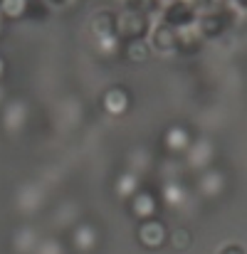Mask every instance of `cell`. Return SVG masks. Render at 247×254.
Wrapping results in <instances>:
<instances>
[{"label":"cell","mask_w":247,"mask_h":254,"mask_svg":"<svg viewBox=\"0 0 247 254\" xmlns=\"http://www.w3.org/2000/svg\"><path fill=\"white\" fill-rule=\"evenodd\" d=\"M151 15L136 10V7H124L116 20H114V27H116V35L121 42L126 40H141V37H149L151 32Z\"/></svg>","instance_id":"1"},{"label":"cell","mask_w":247,"mask_h":254,"mask_svg":"<svg viewBox=\"0 0 247 254\" xmlns=\"http://www.w3.org/2000/svg\"><path fill=\"white\" fill-rule=\"evenodd\" d=\"M230 25H233V17L223 7H205V10H200V15L195 20V27H198V32L203 35L205 42L223 37L230 30Z\"/></svg>","instance_id":"2"},{"label":"cell","mask_w":247,"mask_h":254,"mask_svg":"<svg viewBox=\"0 0 247 254\" xmlns=\"http://www.w3.org/2000/svg\"><path fill=\"white\" fill-rule=\"evenodd\" d=\"M159 210H161L159 190L139 188V190L129 197V212H131V217H134V220H139V222L151 220V217H159Z\"/></svg>","instance_id":"3"},{"label":"cell","mask_w":247,"mask_h":254,"mask_svg":"<svg viewBox=\"0 0 247 254\" xmlns=\"http://www.w3.org/2000/svg\"><path fill=\"white\" fill-rule=\"evenodd\" d=\"M161 20H164L165 25H170V27H188V25H195V20H198V15H200V10L190 2V0H170V2H165L164 7H161Z\"/></svg>","instance_id":"4"},{"label":"cell","mask_w":247,"mask_h":254,"mask_svg":"<svg viewBox=\"0 0 247 254\" xmlns=\"http://www.w3.org/2000/svg\"><path fill=\"white\" fill-rule=\"evenodd\" d=\"M136 242L149 250V252H156L168 245V225L159 217H151V220H144L139 222V230H136Z\"/></svg>","instance_id":"5"},{"label":"cell","mask_w":247,"mask_h":254,"mask_svg":"<svg viewBox=\"0 0 247 254\" xmlns=\"http://www.w3.org/2000/svg\"><path fill=\"white\" fill-rule=\"evenodd\" d=\"M161 143H164L165 153L180 156V153H188L193 148V136H190V131L185 126H170V128H165Z\"/></svg>","instance_id":"6"},{"label":"cell","mask_w":247,"mask_h":254,"mask_svg":"<svg viewBox=\"0 0 247 254\" xmlns=\"http://www.w3.org/2000/svg\"><path fill=\"white\" fill-rule=\"evenodd\" d=\"M175 35L178 30L165 25L164 20L159 25H151V32H149V45L151 50H159V52H175Z\"/></svg>","instance_id":"7"},{"label":"cell","mask_w":247,"mask_h":254,"mask_svg":"<svg viewBox=\"0 0 247 254\" xmlns=\"http://www.w3.org/2000/svg\"><path fill=\"white\" fill-rule=\"evenodd\" d=\"M205 40L203 35L198 32L195 25H188V27H178V35H175V52L180 55H198L203 50Z\"/></svg>","instance_id":"8"},{"label":"cell","mask_w":247,"mask_h":254,"mask_svg":"<svg viewBox=\"0 0 247 254\" xmlns=\"http://www.w3.org/2000/svg\"><path fill=\"white\" fill-rule=\"evenodd\" d=\"M121 57L129 60V62H134V64L146 62V60L151 57V45H149V40L141 37V40H126V42H121Z\"/></svg>","instance_id":"9"},{"label":"cell","mask_w":247,"mask_h":254,"mask_svg":"<svg viewBox=\"0 0 247 254\" xmlns=\"http://www.w3.org/2000/svg\"><path fill=\"white\" fill-rule=\"evenodd\" d=\"M101 104H104V109H106L109 114L119 116V114H126V109L131 106V96L126 94V89L114 86V89H109V91L104 94Z\"/></svg>","instance_id":"10"},{"label":"cell","mask_w":247,"mask_h":254,"mask_svg":"<svg viewBox=\"0 0 247 254\" xmlns=\"http://www.w3.org/2000/svg\"><path fill=\"white\" fill-rule=\"evenodd\" d=\"M94 50L101 60H116V57H121V40H119V35L94 37Z\"/></svg>","instance_id":"11"},{"label":"cell","mask_w":247,"mask_h":254,"mask_svg":"<svg viewBox=\"0 0 247 254\" xmlns=\"http://www.w3.org/2000/svg\"><path fill=\"white\" fill-rule=\"evenodd\" d=\"M99 242V232L91 227V225H80L72 235V245L77 252H91Z\"/></svg>","instance_id":"12"},{"label":"cell","mask_w":247,"mask_h":254,"mask_svg":"<svg viewBox=\"0 0 247 254\" xmlns=\"http://www.w3.org/2000/svg\"><path fill=\"white\" fill-rule=\"evenodd\" d=\"M185 188L180 185V183H165L164 188L159 190V197H161V205L165 207H170V210H175V207H180L183 202H185Z\"/></svg>","instance_id":"13"},{"label":"cell","mask_w":247,"mask_h":254,"mask_svg":"<svg viewBox=\"0 0 247 254\" xmlns=\"http://www.w3.org/2000/svg\"><path fill=\"white\" fill-rule=\"evenodd\" d=\"M114 20H116V15L114 12H109V10H104V12H99V15H94L91 17V35L94 37H104V35H116V27H114Z\"/></svg>","instance_id":"14"},{"label":"cell","mask_w":247,"mask_h":254,"mask_svg":"<svg viewBox=\"0 0 247 254\" xmlns=\"http://www.w3.org/2000/svg\"><path fill=\"white\" fill-rule=\"evenodd\" d=\"M139 188H141V185H139V178H136L134 173H121V175L116 178V195H119L121 200H129Z\"/></svg>","instance_id":"15"},{"label":"cell","mask_w":247,"mask_h":254,"mask_svg":"<svg viewBox=\"0 0 247 254\" xmlns=\"http://www.w3.org/2000/svg\"><path fill=\"white\" fill-rule=\"evenodd\" d=\"M25 7H27V0H2L0 15L5 20H17V17H25Z\"/></svg>","instance_id":"16"},{"label":"cell","mask_w":247,"mask_h":254,"mask_svg":"<svg viewBox=\"0 0 247 254\" xmlns=\"http://www.w3.org/2000/svg\"><path fill=\"white\" fill-rule=\"evenodd\" d=\"M168 245H170L173 250H188V247L193 245V235H190L188 230L178 227V230L168 232Z\"/></svg>","instance_id":"17"},{"label":"cell","mask_w":247,"mask_h":254,"mask_svg":"<svg viewBox=\"0 0 247 254\" xmlns=\"http://www.w3.org/2000/svg\"><path fill=\"white\" fill-rule=\"evenodd\" d=\"M25 17L30 20H42L47 17V0H27V7H25Z\"/></svg>","instance_id":"18"},{"label":"cell","mask_w":247,"mask_h":254,"mask_svg":"<svg viewBox=\"0 0 247 254\" xmlns=\"http://www.w3.org/2000/svg\"><path fill=\"white\" fill-rule=\"evenodd\" d=\"M218 254H247V250L243 245H238V242H230V245H225Z\"/></svg>","instance_id":"19"},{"label":"cell","mask_w":247,"mask_h":254,"mask_svg":"<svg viewBox=\"0 0 247 254\" xmlns=\"http://www.w3.org/2000/svg\"><path fill=\"white\" fill-rule=\"evenodd\" d=\"M198 10H205V7H215L218 5V0H190Z\"/></svg>","instance_id":"20"},{"label":"cell","mask_w":247,"mask_h":254,"mask_svg":"<svg viewBox=\"0 0 247 254\" xmlns=\"http://www.w3.org/2000/svg\"><path fill=\"white\" fill-rule=\"evenodd\" d=\"M50 5H57V7H65V5H70L72 0H47Z\"/></svg>","instance_id":"21"},{"label":"cell","mask_w":247,"mask_h":254,"mask_svg":"<svg viewBox=\"0 0 247 254\" xmlns=\"http://www.w3.org/2000/svg\"><path fill=\"white\" fill-rule=\"evenodd\" d=\"M5 69H7V64H5V60H2V57H0V79H2V77H5Z\"/></svg>","instance_id":"22"},{"label":"cell","mask_w":247,"mask_h":254,"mask_svg":"<svg viewBox=\"0 0 247 254\" xmlns=\"http://www.w3.org/2000/svg\"><path fill=\"white\" fill-rule=\"evenodd\" d=\"M161 2H164V5H165V2H170V0H161Z\"/></svg>","instance_id":"23"},{"label":"cell","mask_w":247,"mask_h":254,"mask_svg":"<svg viewBox=\"0 0 247 254\" xmlns=\"http://www.w3.org/2000/svg\"><path fill=\"white\" fill-rule=\"evenodd\" d=\"M0 2H2V0H0Z\"/></svg>","instance_id":"24"}]
</instances>
